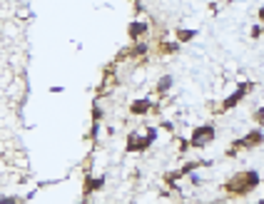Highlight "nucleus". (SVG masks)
<instances>
[{
	"instance_id": "2",
	"label": "nucleus",
	"mask_w": 264,
	"mask_h": 204,
	"mask_svg": "<svg viewBox=\"0 0 264 204\" xmlns=\"http://www.w3.org/2000/svg\"><path fill=\"white\" fill-rule=\"evenodd\" d=\"M155 137H157V130H147V137H140V135H130V140H127V152H142L147 147L155 142Z\"/></svg>"
},
{
	"instance_id": "6",
	"label": "nucleus",
	"mask_w": 264,
	"mask_h": 204,
	"mask_svg": "<svg viewBox=\"0 0 264 204\" xmlns=\"http://www.w3.org/2000/svg\"><path fill=\"white\" fill-rule=\"evenodd\" d=\"M147 110H149V102H147V100H135V102L130 105V112H132V115H147Z\"/></svg>"
},
{
	"instance_id": "1",
	"label": "nucleus",
	"mask_w": 264,
	"mask_h": 204,
	"mask_svg": "<svg viewBox=\"0 0 264 204\" xmlns=\"http://www.w3.org/2000/svg\"><path fill=\"white\" fill-rule=\"evenodd\" d=\"M259 187V172L254 170H247V172H239L235 175L227 184H224V192L230 197H247L249 192H254Z\"/></svg>"
},
{
	"instance_id": "10",
	"label": "nucleus",
	"mask_w": 264,
	"mask_h": 204,
	"mask_svg": "<svg viewBox=\"0 0 264 204\" xmlns=\"http://www.w3.org/2000/svg\"><path fill=\"white\" fill-rule=\"evenodd\" d=\"M197 35V30H177V40L179 43H187V40H192Z\"/></svg>"
},
{
	"instance_id": "11",
	"label": "nucleus",
	"mask_w": 264,
	"mask_h": 204,
	"mask_svg": "<svg viewBox=\"0 0 264 204\" xmlns=\"http://www.w3.org/2000/svg\"><path fill=\"white\" fill-rule=\"evenodd\" d=\"M177 48H179L177 43H170V45H165V43H162V45H160V53H162V55H170V53H175Z\"/></svg>"
},
{
	"instance_id": "3",
	"label": "nucleus",
	"mask_w": 264,
	"mask_h": 204,
	"mask_svg": "<svg viewBox=\"0 0 264 204\" xmlns=\"http://www.w3.org/2000/svg\"><path fill=\"white\" fill-rule=\"evenodd\" d=\"M212 140H214V127H212V125L195 127V132H192V137H190L192 147H207V145H212Z\"/></svg>"
},
{
	"instance_id": "4",
	"label": "nucleus",
	"mask_w": 264,
	"mask_h": 204,
	"mask_svg": "<svg viewBox=\"0 0 264 204\" xmlns=\"http://www.w3.org/2000/svg\"><path fill=\"white\" fill-rule=\"evenodd\" d=\"M262 130H252L247 137H242V140H237L235 145H232V149H230V154H237L239 149H252V147H259V142H262Z\"/></svg>"
},
{
	"instance_id": "12",
	"label": "nucleus",
	"mask_w": 264,
	"mask_h": 204,
	"mask_svg": "<svg viewBox=\"0 0 264 204\" xmlns=\"http://www.w3.org/2000/svg\"><path fill=\"white\" fill-rule=\"evenodd\" d=\"M0 204H20V199L18 197H3L0 194Z\"/></svg>"
},
{
	"instance_id": "9",
	"label": "nucleus",
	"mask_w": 264,
	"mask_h": 204,
	"mask_svg": "<svg viewBox=\"0 0 264 204\" xmlns=\"http://www.w3.org/2000/svg\"><path fill=\"white\" fill-rule=\"evenodd\" d=\"M170 88H172V77H170V75L160 77V85H157V92H160V95H165V92H167Z\"/></svg>"
},
{
	"instance_id": "13",
	"label": "nucleus",
	"mask_w": 264,
	"mask_h": 204,
	"mask_svg": "<svg viewBox=\"0 0 264 204\" xmlns=\"http://www.w3.org/2000/svg\"><path fill=\"white\" fill-rule=\"evenodd\" d=\"M217 204H227V202H217Z\"/></svg>"
},
{
	"instance_id": "8",
	"label": "nucleus",
	"mask_w": 264,
	"mask_h": 204,
	"mask_svg": "<svg viewBox=\"0 0 264 204\" xmlns=\"http://www.w3.org/2000/svg\"><path fill=\"white\" fill-rule=\"evenodd\" d=\"M105 184V177H100V179H88V184H85V189H83V194L88 197V194H92L95 189H100Z\"/></svg>"
},
{
	"instance_id": "5",
	"label": "nucleus",
	"mask_w": 264,
	"mask_h": 204,
	"mask_svg": "<svg viewBox=\"0 0 264 204\" xmlns=\"http://www.w3.org/2000/svg\"><path fill=\"white\" fill-rule=\"evenodd\" d=\"M249 92V85H242V88H237L235 95H230L224 102H222V107L219 110H232V107H237L239 105V100H244V95Z\"/></svg>"
},
{
	"instance_id": "7",
	"label": "nucleus",
	"mask_w": 264,
	"mask_h": 204,
	"mask_svg": "<svg viewBox=\"0 0 264 204\" xmlns=\"http://www.w3.org/2000/svg\"><path fill=\"white\" fill-rule=\"evenodd\" d=\"M145 32H147L145 23H132V25H130V37H132V40H140Z\"/></svg>"
}]
</instances>
